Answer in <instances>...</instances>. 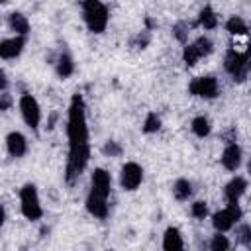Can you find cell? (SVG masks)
Returning <instances> with one entry per match:
<instances>
[{
	"instance_id": "ffe728a7",
	"label": "cell",
	"mask_w": 251,
	"mask_h": 251,
	"mask_svg": "<svg viewBox=\"0 0 251 251\" xmlns=\"http://www.w3.org/2000/svg\"><path fill=\"white\" fill-rule=\"evenodd\" d=\"M190 127H192V131H194L196 137H206V135H210V131H212L210 120H208L206 116H196V118L192 120Z\"/></svg>"
},
{
	"instance_id": "d6a6232c",
	"label": "cell",
	"mask_w": 251,
	"mask_h": 251,
	"mask_svg": "<svg viewBox=\"0 0 251 251\" xmlns=\"http://www.w3.org/2000/svg\"><path fill=\"white\" fill-rule=\"evenodd\" d=\"M4 2H8V0H0V4H4Z\"/></svg>"
},
{
	"instance_id": "6da1fadb",
	"label": "cell",
	"mask_w": 251,
	"mask_h": 251,
	"mask_svg": "<svg viewBox=\"0 0 251 251\" xmlns=\"http://www.w3.org/2000/svg\"><path fill=\"white\" fill-rule=\"evenodd\" d=\"M67 135H69V159L65 169V180L73 184L88 165L90 159V143H88V126H86V106L80 94H75L69 104V120H67Z\"/></svg>"
},
{
	"instance_id": "44dd1931",
	"label": "cell",
	"mask_w": 251,
	"mask_h": 251,
	"mask_svg": "<svg viewBox=\"0 0 251 251\" xmlns=\"http://www.w3.org/2000/svg\"><path fill=\"white\" fill-rule=\"evenodd\" d=\"M226 29L231 33V35H247V24L243 18L239 16H231L227 22H226Z\"/></svg>"
},
{
	"instance_id": "484cf974",
	"label": "cell",
	"mask_w": 251,
	"mask_h": 251,
	"mask_svg": "<svg viewBox=\"0 0 251 251\" xmlns=\"http://www.w3.org/2000/svg\"><path fill=\"white\" fill-rule=\"evenodd\" d=\"M102 153L108 157H120L122 155V145L118 141H106L102 147Z\"/></svg>"
},
{
	"instance_id": "4dcf8cb0",
	"label": "cell",
	"mask_w": 251,
	"mask_h": 251,
	"mask_svg": "<svg viewBox=\"0 0 251 251\" xmlns=\"http://www.w3.org/2000/svg\"><path fill=\"white\" fill-rule=\"evenodd\" d=\"M4 220H6V212H4V206L0 204V227L4 226Z\"/></svg>"
},
{
	"instance_id": "8992f818",
	"label": "cell",
	"mask_w": 251,
	"mask_h": 251,
	"mask_svg": "<svg viewBox=\"0 0 251 251\" xmlns=\"http://www.w3.org/2000/svg\"><path fill=\"white\" fill-rule=\"evenodd\" d=\"M241 216H243V212H241V206L235 202V204H227L224 210H220V212H216L214 216H212V226H214V229L216 231H229L239 220H241Z\"/></svg>"
},
{
	"instance_id": "f1b7e54d",
	"label": "cell",
	"mask_w": 251,
	"mask_h": 251,
	"mask_svg": "<svg viewBox=\"0 0 251 251\" xmlns=\"http://www.w3.org/2000/svg\"><path fill=\"white\" fill-rule=\"evenodd\" d=\"M12 102H14V100H12V94H8L6 90L0 92V110H2V112L10 110V108H12Z\"/></svg>"
},
{
	"instance_id": "603a6c76",
	"label": "cell",
	"mask_w": 251,
	"mask_h": 251,
	"mask_svg": "<svg viewBox=\"0 0 251 251\" xmlns=\"http://www.w3.org/2000/svg\"><path fill=\"white\" fill-rule=\"evenodd\" d=\"M208 247H210L212 251H227V249H229V241H227L226 235H222V231H218L216 235H212Z\"/></svg>"
},
{
	"instance_id": "2e32d148",
	"label": "cell",
	"mask_w": 251,
	"mask_h": 251,
	"mask_svg": "<svg viewBox=\"0 0 251 251\" xmlns=\"http://www.w3.org/2000/svg\"><path fill=\"white\" fill-rule=\"evenodd\" d=\"M55 71H57V76H59V78H69V76L75 73V61H73V57H71L67 51H63V53L57 57Z\"/></svg>"
},
{
	"instance_id": "d4e9b609",
	"label": "cell",
	"mask_w": 251,
	"mask_h": 251,
	"mask_svg": "<svg viewBox=\"0 0 251 251\" xmlns=\"http://www.w3.org/2000/svg\"><path fill=\"white\" fill-rule=\"evenodd\" d=\"M149 41H151V33H149V29H143L141 33L135 35V39L131 41V45L137 47V49H145L149 45Z\"/></svg>"
},
{
	"instance_id": "3957f363",
	"label": "cell",
	"mask_w": 251,
	"mask_h": 251,
	"mask_svg": "<svg viewBox=\"0 0 251 251\" xmlns=\"http://www.w3.org/2000/svg\"><path fill=\"white\" fill-rule=\"evenodd\" d=\"M82 20L92 33H102L108 25L110 14L100 0H82Z\"/></svg>"
},
{
	"instance_id": "4fadbf2b",
	"label": "cell",
	"mask_w": 251,
	"mask_h": 251,
	"mask_svg": "<svg viewBox=\"0 0 251 251\" xmlns=\"http://www.w3.org/2000/svg\"><path fill=\"white\" fill-rule=\"evenodd\" d=\"M6 149H8L10 157H16V159L24 157L25 151H27V141H25L24 133H20V131H10V133L6 135Z\"/></svg>"
},
{
	"instance_id": "5bb4252c",
	"label": "cell",
	"mask_w": 251,
	"mask_h": 251,
	"mask_svg": "<svg viewBox=\"0 0 251 251\" xmlns=\"http://www.w3.org/2000/svg\"><path fill=\"white\" fill-rule=\"evenodd\" d=\"M245 190H247V180H245L243 176H233V178L226 184L224 196H226L227 204H235V202H239V198L245 194Z\"/></svg>"
},
{
	"instance_id": "7a4b0ae2",
	"label": "cell",
	"mask_w": 251,
	"mask_h": 251,
	"mask_svg": "<svg viewBox=\"0 0 251 251\" xmlns=\"http://www.w3.org/2000/svg\"><path fill=\"white\" fill-rule=\"evenodd\" d=\"M112 190V176L104 169H94L90 178V192L86 196V210L90 216L104 220L108 216V196Z\"/></svg>"
},
{
	"instance_id": "7402d4cb",
	"label": "cell",
	"mask_w": 251,
	"mask_h": 251,
	"mask_svg": "<svg viewBox=\"0 0 251 251\" xmlns=\"http://www.w3.org/2000/svg\"><path fill=\"white\" fill-rule=\"evenodd\" d=\"M159 127H161V118L155 112H149L143 122V127H141L143 133H155V131H159Z\"/></svg>"
},
{
	"instance_id": "1f68e13d",
	"label": "cell",
	"mask_w": 251,
	"mask_h": 251,
	"mask_svg": "<svg viewBox=\"0 0 251 251\" xmlns=\"http://www.w3.org/2000/svg\"><path fill=\"white\" fill-rule=\"evenodd\" d=\"M55 120H57V114H51V118H49V126H47L49 129L53 127V124H55Z\"/></svg>"
},
{
	"instance_id": "5b68a950",
	"label": "cell",
	"mask_w": 251,
	"mask_h": 251,
	"mask_svg": "<svg viewBox=\"0 0 251 251\" xmlns=\"http://www.w3.org/2000/svg\"><path fill=\"white\" fill-rule=\"evenodd\" d=\"M20 206H22V214L27 218V220H31V222H35V220H39L41 216H43V208H41V202H39V194H37V188H35V184H24L22 186V190H20Z\"/></svg>"
},
{
	"instance_id": "cb8c5ba5",
	"label": "cell",
	"mask_w": 251,
	"mask_h": 251,
	"mask_svg": "<svg viewBox=\"0 0 251 251\" xmlns=\"http://www.w3.org/2000/svg\"><path fill=\"white\" fill-rule=\"evenodd\" d=\"M188 29H190V25H188L186 22H178V24L173 25V35H175L180 43H186V39H188Z\"/></svg>"
},
{
	"instance_id": "9a60e30c",
	"label": "cell",
	"mask_w": 251,
	"mask_h": 251,
	"mask_svg": "<svg viewBox=\"0 0 251 251\" xmlns=\"http://www.w3.org/2000/svg\"><path fill=\"white\" fill-rule=\"evenodd\" d=\"M163 249H167V251L184 249V241H182V235H180L178 227H167V229H165V235H163Z\"/></svg>"
},
{
	"instance_id": "9c48e42d",
	"label": "cell",
	"mask_w": 251,
	"mask_h": 251,
	"mask_svg": "<svg viewBox=\"0 0 251 251\" xmlns=\"http://www.w3.org/2000/svg\"><path fill=\"white\" fill-rule=\"evenodd\" d=\"M20 112H22V118L27 124V127H31V129L39 127V124H41V108H39L37 100L31 94H27V92L22 94V98H20Z\"/></svg>"
},
{
	"instance_id": "f546056e",
	"label": "cell",
	"mask_w": 251,
	"mask_h": 251,
	"mask_svg": "<svg viewBox=\"0 0 251 251\" xmlns=\"http://www.w3.org/2000/svg\"><path fill=\"white\" fill-rule=\"evenodd\" d=\"M6 86H8L6 75H4V71H0V92H4V90H6Z\"/></svg>"
},
{
	"instance_id": "d6986e66",
	"label": "cell",
	"mask_w": 251,
	"mask_h": 251,
	"mask_svg": "<svg viewBox=\"0 0 251 251\" xmlns=\"http://www.w3.org/2000/svg\"><path fill=\"white\" fill-rule=\"evenodd\" d=\"M198 24L204 29H216L218 27V16H216V12L210 6H204L200 10V14H198Z\"/></svg>"
},
{
	"instance_id": "4316f807",
	"label": "cell",
	"mask_w": 251,
	"mask_h": 251,
	"mask_svg": "<svg viewBox=\"0 0 251 251\" xmlns=\"http://www.w3.org/2000/svg\"><path fill=\"white\" fill-rule=\"evenodd\" d=\"M190 214H192L196 220H204L206 214H208V206H206V202H202V200L194 202V204L190 206Z\"/></svg>"
},
{
	"instance_id": "83f0119b",
	"label": "cell",
	"mask_w": 251,
	"mask_h": 251,
	"mask_svg": "<svg viewBox=\"0 0 251 251\" xmlns=\"http://www.w3.org/2000/svg\"><path fill=\"white\" fill-rule=\"evenodd\" d=\"M237 239L245 245V247H251V226L249 224H243V226H239V229H237Z\"/></svg>"
},
{
	"instance_id": "30bf717a",
	"label": "cell",
	"mask_w": 251,
	"mask_h": 251,
	"mask_svg": "<svg viewBox=\"0 0 251 251\" xmlns=\"http://www.w3.org/2000/svg\"><path fill=\"white\" fill-rule=\"evenodd\" d=\"M141 180H143V169L137 165V163H133V161H129V163H126L124 167H122V173H120V186L124 188V190H135L139 184H141Z\"/></svg>"
},
{
	"instance_id": "ac0fdd59",
	"label": "cell",
	"mask_w": 251,
	"mask_h": 251,
	"mask_svg": "<svg viewBox=\"0 0 251 251\" xmlns=\"http://www.w3.org/2000/svg\"><path fill=\"white\" fill-rule=\"evenodd\" d=\"M190 194H192V182L186 178H176L173 184V196L182 202V200H188Z\"/></svg>"
},
{
	"instance_id": "7c38bea8",
	"label": "cell",
	"mask_w": 251,
	"mask_h": 251,
	"mask_svg": "<svg viewBox=\"0 0 251 251\" xmlns=\"http://www.w3.org/2000/svg\"><path fill=\"white\" fill-rule=\"evenodd\" d=\"M25 45V37L24 35H16V37H8L0 41V59H16Z\"/></svg>"
},
{
	"instance_id": "ba28073f",
	"label": "cell",
	"mask_w": 251,
	"mask_h": 251,
	"mask_svg": "<svg viewBox=\"0 0 251 251\" xmlns=\"http://www.w3.org/2000/svg\"><path fill=\"white\" fill-rule=\"evenodd\" d=\"M188 92L192 96L212 100V98H216L220 94V84H218L216 76H212V75H208V76H196L188 84Z\"/></svg>"
},
{
	"instance_id": "277c9868",
	"label": "cell",
	"mask_w": 251,
	"mask_h": 251,
	"mask_svg": "<svg viewBox=\"0 0 251 251\" xmlns=\"http://www.w3.org/2000/svg\"><path fill=\"white\" fill-rule=\"evenodd\" d=\"M224 69L235 82H243L249 75V49L243 51H237L233 47L227 49L224 57Z\"/></svg>"
},
{
	"instance_id": "8fae6325",
	"label": "cell",
	"mask_w": 251,
	"mask_h": 251,
	"mask_svg": "<svg viewBox=\"0 0 251 251\" xmlns=\"http://www.w3.org/2000/svg\"><path fill=\"white\" fill-rule=\"evenodd\" d=\"M220 159H222L224 169H227V171H237V169L241 167L243 151H241V147H239L235 141H229V143L226 145V149H224V153H222Z\"/></svg>"
},
{
	"instance_id": "52a82bcc",
	"label": "cell",
	"mask_w": 251,
	"mask_h": 251,
	"mask_svg": "<svg viewBox=\"0 0 251 251\" xmlns=\"http://www.w3.org/2000/svg\"><path fill=\"white\" fill-rule=\"evenodd\" d=\"M212 51H214V43H212L208 37L202 35V37H198L196 41H192V43H188V45L184 47V51H182V61H184L186 67H194L200 59L208 57Z\"/></svg>"
},
{
	"instance_id": "e0dca14e",
	"label": "cell",
	"mask_w": 251,
	"mask_h": 251,
	"mask_svg": "<svg viewBox=\"0 0 251 251\" xmlns=\"http://www.w3.org/2000/svg\"><path fill=\"white\" fill-rule=\"evenodd\" d=\"M8 25H10V29H12L16 35H24V37H25V35L29 33V22H27V18H25L24 14H20V12L10 14Z\"/></svg>"
}]
</instances>
